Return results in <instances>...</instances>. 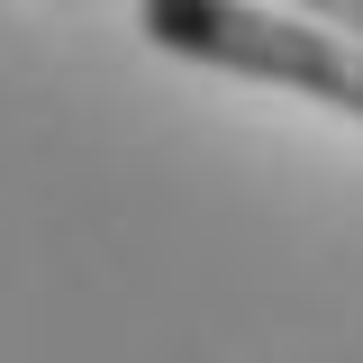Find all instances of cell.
<instances>
[{"label":"cell","mask_w":363,"mask_h":363,"mask_svg":"<svg viewBox=\"0 0 363 363\" xmlns=\"http://www.w3.org/2000/svg\"><path fill=\"white\" fill-rule=\"evenodd\" d=\"M136 28L182 55V64H209V73H245L272 91H309L327 109L363 118V45L327 18H272L255 0H136Z\"/></svg>","instance_id":"6da1fadb"},{"label":"cell","mask_w":363,"mask_h":363,"mask_svg":"<svg viewBox=\"0 0 363 363\" xmlns=\"http://www.w3.org/2000/svg\"><path fill=\"white\" fill-rule=\"evenodd\" d=\"M291 9H309V18H327V28H345L363 45V0H291Z\"/></svg>","instance_id":"7a4b0ae2"}]
</instances>
